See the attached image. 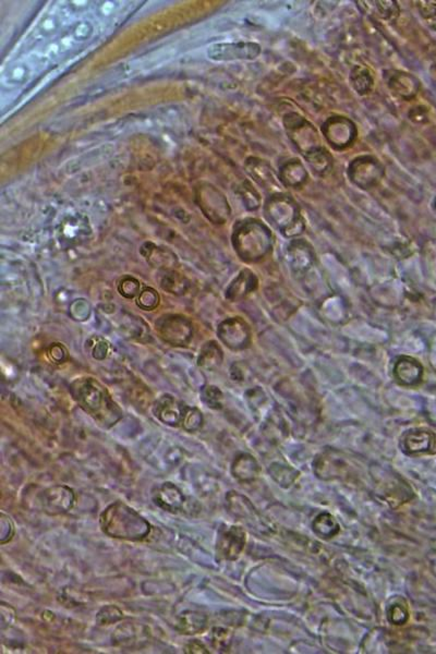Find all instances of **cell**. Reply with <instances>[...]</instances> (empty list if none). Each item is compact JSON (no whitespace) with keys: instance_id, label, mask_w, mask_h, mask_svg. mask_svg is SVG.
Here are the masks:
<instances>
[{"instance_id":"18","label":"cell","mask_w":436,"mask_h":654,"mask_svg":"<svg viewBox=\"0 0 436 654\" xmlns=\"http://www.w3.org/2000/svg\"><path fill=\"white\" fill-rule=\"evenodd\" d=\"M305 157L307 163L310 164L311 168L316 171V174L324 176L331 171L333 160H331V154L324 147L320 146L316 150L307 153Z\"/></svg>"},{"instance_id":"26","label":"cell","mask_w":436,"mask_h":654,"mask_svg":"<svg viewBox=\"0 0 436 654\" xmlns=\"http://www.w3.org/2000/svg\"><path fill=\"white\" fill-rule=\"evenodd\" d=\"M184 652L189 654H208V651L205 648L204 644L199 640L190 641L189 644L184 648Z\"/></svg>"},{"instance_id":"12","label":"cell","mask_w":436,"mask_h":654,"mask_svg":"<svg viewBox=\"0 0 436 654\" xmlns=\"http://www.w3.org/2000/svg\"><path fill=\"white\" fill-rule=\"evenodd\" d=\"M147 638V628L139 624L127 623L119 626L113 635V642L121 646H132L139 642H144Z\"/></svg>"},{"instance_id":"4","label":"cell","mask_w":436,"mask_h":654,"mask_svg":"<svg viewBox=\"0 0 436 654\" xmlns=\"http://www.w3.org/2000/svg\"><path fill=\"white\" fill-rule=\"evenodd\" d=\"M74 389L78 402L93 415H102V413H105V410L115 408V405L109 402L102 387L95 382H78Z\"/></svg>"},{"instance_id":"3","label":"cell","mask_w":436,"mask_h":654,"mask_svg":"<svg viewBox=\"0 0 436 654\" xmlns=\"http://www.w3.org/2000/svg\"><path fill=\"white\" fill-rule=\"evenodd\" d=\"M350 180L361 189H370L381 182L384 167L372 156H361L352 160L348 169Z\"/></svg>"},{"instance_id":"16","label":"cell","mask_w":436,"mask_h":654,"mask_svg":"<svg viewBox=\"0 0 436 654\" xmlns=\"http://www.w3.org/2000/svg\"><path fill=\"white\" fill-rule=\"evenodd\" d=\"M389 85L395 94L406 100L415 96L419 87L418 81L413 76L402 72L400 74H393L392 78L389 79Z\"/></svg>"},{"instance_id":"13","label":"cell","mask_w":436,"mask_h":654,"mask_svg":"<svg viewBox=\"0 0 436 654\" xmlns=\"http://www.w3.org/2000/svg\"><path fill=\"white\" fill-rule=\"evenodd\" d=\"M184 411L182 406L171 398H163L155 408L156 417L169 426H177L184 421Z\"/></svg>"},{"instance_id":"8","label":"cell","mask_w":436,"mask_h":654,"mask_svg":"<svg viewBox=\"0 0 436 654\" xmlns=\"http://www.w3.org/2000/svg\"><path fill=\"white\" fill-rule=\"evenodd\" d=\"M213 54L210 58L216 61H253L261 54V46L257 43H237V44H219L212 47Z\"/></svg>"},{"instance_id":"17","label":"cell","mask_w":436,"mask_h":654,"mask_svg":"<svg viewBox=\"0 0 436 654\" xmlns=\"http://www.w3.org/2000/svg\"><path fill=\"white\" fill-rule=\"evenodd\" d=\"M349 81L358 94H369L373 89V76L367 67H353L350 72Z\"/></svg>"},{"instance_id":"20","label":"cell","mask_w":436,"mask_h":654,"mask_svg":"<svg viewBox=\"0 0 436 654\" xmlns=\"http://www.w3.org/2000/svg\"><path fill=\"white\" fill-rule=\"evenodd\" d=\"M232 472L235 477L240 480L247 481L254 477L255 463L252 458L249 456H242L241 458L237 460L232 467Z\"/></svg>"},{"instance_id":"9","label":"cell","mask_w":436,"mask_h":654,"mask_svg":"<svg viewBox=\"0 0 436 654\" xmlns=\"http://www.w3.org/2000/svg\"><path fill=\"white\" fill-rule=\"evenodd\" d=\"M245 532L238 527H229L221 531L217 541V555L225 560H235L245 547Z\"/></svg>"},{"instance_id":"19","label":"cell","mask_w":436,"mask_h":654,"mask_svg":"<svg viewBox=\"0 0 436 654\" xmlns=\"http://www.w3.org/2000/svg\"><path fill=\"white\" fill-rule=\"evenodd\" d=\"M396 373L404 383H415L420 378L421 369L415 361L402 360L397 364Z\"/></svg>"},{"instance_id":"24","label":"cell","mask_w":436,"mask_h":654,"mask_svg":"<svg viewBox=\"0 0 436 654\" xmlns=\"http://www.w3.org/2000/svg\"><path fill=\"white\" fill-rule=\"evenodd\" d=\"M158 303V296L156 294V292L152 290H146L141 294L139 298V305L143 307V309H146V310H151L153 307H155Z\"/></svg>"},{"instance_id":"2","label":"cell","mask_w":436,"mask_h":654,"mask_svg":"<svg viewBox=\"0 0 436 654\" xmlns=\"http://www.w3.org/2000/svg\"><path fill=\"white\" fill-rule=\"evenodd\" d=\"M268 215L271 221L288 236L299 234L303 221L300 219L299 208L288 195H273L268 203Z\"/></svg>"},{"instance_id":"21","label":"cell","mask_w":436,"mask_h":654,"mask_svg":"<svg viewBox=\"0 0 436 654\" xmlns=\"http://www.w3.org/2000/svg\"><path fill=\"white\" fill-rule=\"evenodd\" d=\"M122 618H124V613L121 612L120 609L116 605L104 607L96 615V622L100 626L111 625Z\"/></svg>"},{"instance_id":"6","label":"cell","mask_w":436,"mask_h":654,"mask_svg":"<svg viewBox=\"0 0 436 654\" xmlns=\"http://www.w3.org/2000/svg\"><path fill=\"white\" fill-rule=\"evenodd\" d=\"M324 137L336 150L350 146L357 138L355 124L345 117H331L322 127Z\"/></svg>"},{"instance_id":"23","label":"cell","mask_w":436,"mask_h":654,"mask_svg":"<svg viewBox=\"0 0 436 654\" xmlns=\"http://www.w3.org/2000/svg\"><path fill=\"white\" fill-rule=\"evenodd\" d=\"M202 415L197 409H188L184 413V428L189 432L197 431L202 426Z\"/></svg>"},{"instance_id":"22","label":"cell","mask_w":436,"mask_h":654,"mask_svg":"<svg viewBox=\"0 0 436 654\" xmlns=\"http://www.w3.org/2000/svg\"><path fill=\"white\" fill-rule=\"evenodd\" d=\"M418 8L421 17L428 27L436 31V1H419Z\"/></svg>"},{"instance_id":"11","label":"cell","mask_w":436,"mask_h":654,"mask_svg":"<svg viewBox=\"0 0 436 654\" xmlns=\"http://www.w3.org/2000/svg\"><path fill=\"white\" fill-rule=\"evenodd\" d=\"M358 7L369 16L381 19L384 21L395 22L400 17V6L394 0L386 1H357Z\"/></svg>"},{"instance_id":"10","label":"cell","mask_w":436,"mask_h":654,"mask_svg":"<svg viewBox=\"0 0 436 654\" xmlns=\"http://www.w3.org/2000/svg\"><path fill=\"white\" fill-rule=\"evenodd\" d=\"M154 501L160 508L167 512H177L184 508L186 497L178 486L171 482H166L158 486L153 494Z\"/></svg>"},{"instance_id":"25","label":"cell","mask_w":436,"mask_h":654,"mask_svg":"<svg viewBox=\"0 0 436 654\" xmlns=\"http://www.w3.org/2000/svg\"><path fill=\"white\" fill-rule=\"evenodd\" d=\"M212 637H213V644L217 648H223L229 642L228 631H224L221 628H214Z\"/></svg>"},{"instance_id":"7","label":"cell","mask_w":436,"mask_h":654,"mask_svg":"<svg viewBox=\"0 0 436 654\" xmlns=\"http://www.w3.org/2000/svg\"><path fill=\"white\" fill-rule=\"evenodd\" d=\"M41 503L48 515H63L74 508L76 494L67 486H54L45 490L41 495Z\"/></svg>"},{"instance_id":"27","label":"cell","mask_w":436,"mask_h":654,"mask_svg":"<svg viewBox=\"0 0 436 654\" xmlns=\"http://www.w3.org/2000/svg\"><path fill=\"white\" fill-rule=\"evenodd\" d=\"M435 208H436V203H435Z\"/></svg>"},{"instance_id":"14","label":"cell","mask_w":436,"mask_h":654,"mask_svg":"<svg viewBox=\"0 0 436 654\" xmlns=\"http://www.w3.org/2000/svg\"><path fill=\"white\" fill-rule=\"evenodd\" d=\"M307 173L299 160H290L281 168V182L285 187L299 188L307 182Z\"/></svg>"},{"instance_id":"5","label":"cell","mask_w":436,"mask_h":654,"mask_svg":"<svg viewBox=\"0 0 436 654\" xmlns=\"http://www.w3.org/2000/svg\"><path fill=\"white\" fill-rule=\"evenodd\" d=\"M284 124L290 139L301 152L305 143H307V151L303 155L320 146L316 129L303 117L297 113H290L285 117Z\"/></svg>"},{"instance_id":"1","label":"cell","mask_w":436,"mask_h":654,"mask_svg":"<svg viewBox=\"0 0 436 654\" xmlns=\"http://www.w3.org/2000/svg\"><path fill=\"white\" fill-rule=\"evenodd\" d=\"M100 525L108 536L127 541H141L151 532L149 521L122 502L109 505L100 514Z\"/></svg>"},{"instance_id":"15","label":"cell","mask_w":436,"mask_h":654,"mask_svg":"<svg viewBox=\"0 0 436 654\" xmlns=\"http://www.w3.org/2000/svg\"><path fill=\"white\" fill-rule=\"evenodd\" d=\"M208 618L202 613L187 611L182 613L177 620V629L184 635H195L204 631Z\"/></svg>"}]
</instances>
